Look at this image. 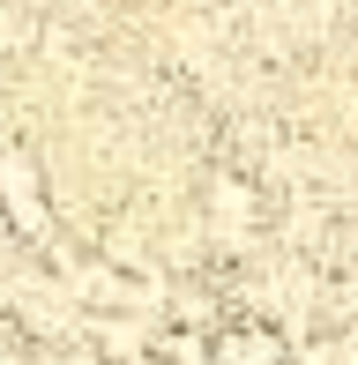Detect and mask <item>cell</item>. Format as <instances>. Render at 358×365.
Returning a JSON list of instances; mask_svg holds the SVG:
<instances>
[{"label":"cell","mask_w":358,"mask_h":365,"mask_svg":"<svg viewBox=\"0 0 358 365\" xmlns=\"http://www.w3.org/2000/svg\"><path fill=\"white\" fill-rule=\"evenodd\" d=\"M0 194H8V209H23L30 239H45V209H38V179H30L23 157H0Z\"/></svg>","instance_id":"1"},{"label":"cell","mask_w":358,"mask_h":365,"mask_svg":"<svg viewBox=\"0 0 358 365\" xmlns=\"http://www.w3.org/2000/svg\"><path fill=\"white\" fill-rule=\"evenodd\" d=\"M269 358H276L269 336H232V343H224V365H269Z\"/></svg>","instance_id":"2"}]
</instances>
